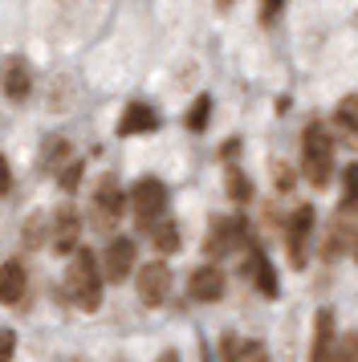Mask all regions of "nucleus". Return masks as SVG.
<instances>
[{"instance_id":"obj_1","label":"nucleus","mask_w":358,"mask_h":362,"mask_svg":"<svg viewBox=\"0 0 358 362\" xmlns=\"http://www.w3.org/2000/svg\"><path fill=\"white\" fill-rule=\"evenodd\" d=\"M102 261H98L90 248H78L69 264H65V297H69V305L81 313H94L102 310Z\"/></svg>"},{"instance_id":"obj_2","label":"nucleus","mask_w":358,"mask_h":362,"mask_svg":"<svg viewBox=\"0 0 358 362\" xmlns=\"http://www.w3.org/2000/svg\"><path fill=\"white\" fill-rule=\"evenodd\" d=\"M301 175L309 187H325L334 180V139L322 122H309L301 134Z\"/></svg>"},{"instance_id":"obj_3","label":"nucleus","mask_w":358,"mask_h":362,"mask_svg":"<svg viewBox=\"0 0 358 362\" xmlns=\"http://www.w3.org/2000/svg\"><path fill=\"white\" fill-rule=\"evenodd\" d=\"M122 212H127V192H122L118 175H102L94 183V196H90V224H94V232H114Z\"/></svg>"},{"instance_id":"obj_4","label":"nucleus","mask_w":358,"mask_h":362,"mask_svg":"<svg viewBox=\"0 0 358 362\" xmlns=\"http://www.w3.org/2000/svg\"><path fill=\"white\" fill-rule=\"evenodd\" d=\"M130 216H134V224L139 228H155L163 220V208H167V187H163V180H155V175H146V180H139L134 187H130Z\"/></svg>"},{"instance_id":"obj_5","label":"nucleus","mask_w":358,"mask_h":362,"mask_svg":"<svg viewBox=\"0 0 358 362\" xmlns=\"http://www.w3.org/2000/svg\"><path fill=\"white\" fill-rule=\"evenodd\" d=\"M244 240H248V224H244L241 216L212 220L208 236H204V257H208V264H216V261H224V257H232Z\"/></svg>"},{"instance_id":"obj_6","label":"nucleus","mask_w":358,"mask_h":362,"mask_svg":"<svg viewBox=\"0 0 358 362\" xmlns=\"http://www.w3.org/2000/svg\"><path fill=\"white\" fill-rule=\"evenodd\" d=\"M313 228H318V212L301 204L297 212L289 216L285 224V252H289V269H306L309 264V240H313Z\"/></svg>"},{"instance_id":"obj_7","label":"nucleus","mask_w":358,"mask_h":362,"mask_svg":"<svg viewBox=\"0 0 358 362\" xmlns=\"http://www.w3.org/2000/svg\"><path fill=\"white\" fill-rule=\"evenodd\" d=\"M134 289H139V301L146 310L167 305V293H171V269H167V261H146L134 273Z\"/></svg>"},{"instance_id":"obj_8","label":"nucleus","mask_w":358,"mask_h":362,"mask_svg":"<svg viewBox=\"0 0 358 362\" xmlns=\"http://www.w3.org/2000/svg\"><path fill=\"white\" fill-rule=\"evenodd\" d=\"M139 248L130 236H110V245L102 252V277L110 281V285H122L130 273H139Z\"/></svg>"},{"instance_id":"obj_9","label":"nucleus","mask_w":358,"mask_h":362,"mask_svg":"<svg viewBox=\"0 0 358 362\" xmlns=\"http://www.w3.org/2000/svg\"><path fill=\"white\" fill-rule=\"evenodd\" d=\"M338 322L334 310L313 313V334H309V362H338Z\"/></svg>"},{"instance_id":"obj_10","label":"nucleus","mask_w":358,"mask_h":362,"mask_svg":"<svg viewBox=\"0 0 358 362\" xmlns=\"http://www.w3.org/2000/svg\"><path fill=\"white\" fill-rule=\"evenodd\" d=\"M53 228H49V245L57 248V252H78V236H81V216L74 204H62L57 212H53V220H49Z\"/></svg>"},{"instance_id":"obj_11","label":"nucleus","mask_w":358,"mask_h":362,"mask_svg":"<svg viewBox=\"0 0 358 362\" xmlns=\"http://www.w3.org/2000/svg\"><path fill=\"white\" fill-rule=\"evenodd\" d=\"M187 293L195 297V301H204V305H212V301H220V297L228 293V277L220 264H200L192 277H187Z\"/></svg>"},{"instance_id":"obj_12","label":"nucleus","mask_w":358,"mask_h":362,"mask_svg":"<svg viewBox=\"0 0 358 362\" xmlns=\"http://www.w3.org/2000/svg\"><path fill=\"white\" fill-rule=\"evenodd\" d=\"M29 293V273H25V261H4L0 264V305H21Z\"/></svg>"},{"instance_id":"obj_13","label":"nucleus","mask_w":358,"mask_h":362,"mask_svg":"<svg viewBox=\"0 0 358 362\" xmlns=\"http://www.w3.org/2000/svg\"><path fill=\"white\" fill-rule=\"evenodd\" d=\"M159 131V115H155V106H146V102H127V110L118 118V134L130 139V134H151Z\"/></svg>"},{"instance_id":"obj_14","label":"nucleus","mask_w":358,"mask_h":362,"mask_svg":"<svg viewBox=\"0 0 358 362\" xmlns=\"http://www.w3.org/2000/svg\"><path fill=\"white\" fill-rule=\"evenodd\" d=\"M248 281H253V289H257L260 297H269V301L281 293V285H277V273H273V261H269L260 248H253V252H248Z\"/></svg>"},{"instance_id":"obj_15","label":"nucleus","mask_w":358,"mask_h":362,"mask_svg":"<svg viewBox=\"0 0 358 362\" xmlns=\"http://www.w3.org/2000/svg\"><path fill=\"white\" fill-rule=\"evenodd\" d=\"M29 90H33L29 62L25 57H8V66H4V94H8V102H25Z\"/></svg>"},{"instance_id":"obj_16","label":"nucleus","mask_w":358,"mask_h":362,"mask_svg":"<svg viewBox=\"0 0 358 362\" xmlns=\"http://www.w3.org/2000/svg\"><path fill=\"white\" fill-rule=\"evenodd\" d=\"M220 362H269V350L257 338H224L220 342Z\"/></svg>"},{"instance_id":"obj_17","label":"nucleus","mask_w":358,"mask_h":362,"mask_svg":"<svg viewBox=\"0 0 358 362\" xmlns=\"http://www.w3.org/2000/svg\"><path fill=\"white\" fill-rule=\"evenodd\" d=\"M354 245V228H350V220H346V212H338L334 220H330V228H325V240H322V257L325 261H334L342 248Z\"/></svg>"},{"instance_id":"obj_18","label":"nucleus","mask_w":358,"mask_h":362,"mask_svg":"<svg viewBox=\"0 0 358 362\" xmlns=\"http://www.w3.org/2000/svg\"><path fill=\"white\" fill-rule=\"evenodd\" d=\"M334 131H338L346 143L358 139V94H346V98L334 106Z\"/></svg>"},{"instance_id":"obj_19","label":"nucleus","mask_w":358,"mask_h":362,"mask_svg":"<svg viewBox=\"0 0 358 362\" xmlns=\"http://www.w3.org/2000/svg\"><path fill=\"white\" fill-rule=\"evenodd\" d=\"M69 163H74L69 159V143H65L62 134H49L45 143H41V171H57L62 175Z\"/></svg>"},{"instance_id":"obj_20","label":"nucleus","mask_w":358,"mask_h":362,"mask_svg":"<svg viewBox=\"0 0 358 362\" xmlns=\"http://www.w3.org/2000/svg\"><path fill=\"white\" fill-rule=\"evenodd\" d=\"M151 236H155V248H159L163 257H171V252L179 248V224H175V220H167V216L151 228Z\"/></svg>"},{"instance_id":"obj_21","label":"nucleus","mask_w":358,"mask_h":362,"mask_svg":"<svg viewBox=\"0 0 358 362\" xmlns=\"http://www.w3.org/2000/svg\"><path fill=\"white\" fill-rule=\"evenodd\" d=\"M49 216L45 212H33L29 220H25V228H21V240H25V248H41L49 240Z\"/></svg>"},{"instance_id":"obj_22","label":"nucleus","mask_w":358,"mask_h":362,"mask_svg":"<svg viewBox=\"0 0 358 362\" xmlns=\"http://www.w3.org/2000/svg\"><path fill=\"white\" fill-rule=\"evenodd\" d=\"M208 115H212V98L208 94H200V98L192 102V110H187V115H183V127H187V131H204V127H208Z\"/></svg>"},{"instance_id":"obj_23","label":"nucleus","mask_w":358,"mask_h":362,"mask_svg":"<svg viewBox=\"0 0 358 362\" xmlns=\"http://www.w3.org/2000/svg\"><path fill=\"white\" fill-rule=\"evenodd\" d=\"M228 196L236 199V204L253 199V183H248V175H244L241 167H228Z\"/></svg>"},{"instance_id":"obj_24","label":"nucleus","mask_w":358,"mask_h":362,"mask_svg":"<svg viewBox=\"0 0 358 362\" xmlns=\"http://www.w3.org/2000/svg\"><path fill=\"white\" fill-rule=\"evenodd\" d=\"M338 362H358V329L338 338Z\"/></svg>"},{"instance_id":"obj_25","label":"nucleus","mask_w":358,"mask_h":362,"mask_svg":"<svg viewBox=\"0 0 358 362\" xmlns=\"http://www.w3.org/2000/svg\"><path fill=\"white\" fill-rule=\"evenodd\" d=\"M273 183H277V192H293V183H297L293 167H285L281 159H277V163H273Z\"/></svg>"},{"instance_id":"obj_26","label":"nucleus","mask_w":358,"mask_h":362,"mask_svg":"<svg viewBox=\"0 0 358 362\" xmlns=\"http://www.w3.org/2000/svg\"><path fill=\"white\" fill-rule=\"evenodd\" d=\"M285 13V0H260V25H277Z\"/></svg>"},{"instance_id":"obj_27","label":"nucleus","mask_w":358,"mask_h":362,"mask_svg":"<svg viewBox=\"0 0 358 362\" xmlns=\"http://www.w3.org/2000/svg\"><path fill=\"white\" fill-rule=\"evenodd\" d=\"M57 180H62V187H65V192H74V187H78V180H81V159H74V163L65 167V171L57 175Z\"/></svg>"},{"instance_id":"obj_28","label":"nucleus","mask_w":358,"mask_h":362,"mask_svg":"<svg viewBox=\"0 0 358 362\" xmlns=\"http://www.w3.org/2000/svg\"><path fill=\"white\" fill-rule=\"evenodd\" d=\"M13 354H16V334L0 329V362H13Z\"/></svg>"},{"instance_id":"obj_29","label":"nucleus","mask_w":358,"mask_h":362,"mask_svg":"<svg viewBox=\"0 0 358 362\" xmlns=\"http://www.w3.org/2000/svg\"><path fill=\"white\" fill-rule=\"evenodd\" d=\"M155 362H179V350H163V354H159Z\"/></svg>"},{"instance_id":"obj_30","label":"nucleus","mask_w":358,"mask_h":362,"mask_svg":"<svg viewBox=\"0 0 358 362\" xmlns=\"http://www.w3.org/2000/svg\"><path fill=\"white\" fill-rule=\"evenodd\" d=\"M232 4H236V0H216V8H220V13H228Z\"/></svg>"},{"instance_id":"obj_31","label":"nucleus","mask_w":358,"mask_h":362,"mask_svg":"<svg viewBox=\"0 0 358 362\" xmlns=\"http://www.w3.org/2000/svg\"><path fill=\"white\" fill-rule=\"evenodd\" d=\"M350 257H354V264H358V232H354V245H350Z\"/></svg>"},{"instance_id":"obj_32","label":"nucleus","mask_w":358,"mask_h":362,"mask_svg":"<svg viewBox=\"0 0 358 362\" xmlns=\"http://www.w3.org/2000/svg\"><path fill=\"white\" fill-rule=\"evenodd\" d=\"M114 362H127V358H114Z\"/></svg>"},{"instance_id":"obj_33","label":"nucleus","mask_w":358,"mask_h":362,"mask_svg":"<svg viewBox=\"0 0 358 362\" xmlns=\"http://www.w3.org/2000/svg\"><path fill=\"white\" fill-rule=\"evenodd\" d=\"M78 362H81V358H78Z\"/></svg>"}]
</instances>
